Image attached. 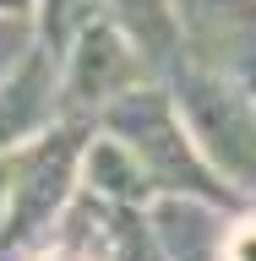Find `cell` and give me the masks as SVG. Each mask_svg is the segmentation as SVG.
Segmentation results:
<instances>
[{
  "instance_id": "9c48e42d",
  "label": "cell",
  "mask_w": 256,
  "mask_h": 261,
  "mask_svg": "<svg viewBox=\"0 0 256 261\" xmlns=\"http://www.w3.org/2000/svg\"><path fill=\"white\" fill-rule=\"evenodd\" d=\"M104 16V0H38L33 11V33H38V49L49 60H60L65 49L77 44L82 28H93Z\"/></svg>"
},
{
  "instance_id": "8992f818",
  "label": "cell",
  "mask_w": 256,
  "mask_h": 261,
  "mask_svg": "<svg viewBox=\"0 0 256 261\" xmlns=\"http://www.w3.org/2000/svg\"><path fill=\"white\" fill-rule=\"evenodd\" d=\"M60 120V60L33 49L0 76V158L44 136Z\"/></svg>"
},
{
  "instance_id": "ba28073f",
  "label": "cell",
  "mask_w": 256,
  "mask_h": 261,
  "mask_svg": "<svg viewBox=\"0 0 256 261\" xmlns=\"http://www.w3.org/2000/svg\"><path fill=\"white\" fill-rule=\"evenodd\" d=\"M82 191H93L109 207H147L153 201V185H147L142 163L114 136H98V142L87 136V147H82Z\"/></svg>"
},
{
  "instance_id": "7a4b0ae2",
  "label": "cell",
  "mask_w": 256,
  "mask_h": 261,
  "mask_svg": "<svg viewBox=\"0 0 256 261\" xmlns=\"http://www.w3.org/2000/svg\"><path fill=\"white\" fill-rule=\"evenodd\" d=\"M82 147L87 125L82 120H55L44 136L16 147L6 163V201H0V250L22 256L38 240H49L55 218L82 185Z\"/></svg>"
},
{
  "instance_id": "3957f363",
  "label": "cell",
  "mask_w": 256,
  "mask_h": 261,
  "mask_svg": "<svg viewBox=\"0 0 256 261\" xmlns=\"http://www.w3.org/2000/svg\"><path fill=\"white\" fill-rule=\"evenodd\" d=\"M164 87L191 130L196 152L207 158V169L235 196H256V93L191 60H180L164 76Z\"/></svg>"
},
{
  "instance_id": "5b68a950",
  "label": "cell",
  "mask_w": 256,
  "mask_h": 261,
  "mask_svg": "<svg viewBox=\"0 0 256 261\" xmlns=\"http://www.w3.org/2000/svg\"><path fill=\"white\" fill-rule=\"evenodd\" d=\"M185 60L256 93V0H175Z\"/></svg>"
},
{
  "instance_id": "52a82bcc",
  "label": "cell",
  "mask_w": 256,
  "mask_h": 261,
  "mask_svg": "<svg viewBox=\"0 0 256 261\" xmlns=\"http://www.w3.org/2000/svg\"><path fill=\"white\" fill-rule=\"evenodd\" d=\"M104 16H109L120 38H126L136 55H142L147 76H169L180 60H185V44H180V16L175 0H104Z\"/></svg>"
},
{
  "instance_id": "30bf717a",
  "label": "cell",
  "mask_w": 256,
  "mask_h": 261,
  "mask_svg": "<svg viewBox=\"0 0 256 261\" xmlns=\"http://www.w3.org/2000/svg\"><path fill=\"white\" fill-rule=\"evenodd\" d=\"M33 49H38L33 16H28V11H0V76H6L22 55H33Z\"/></svg>"
},
{
  "instance_id": "277c9868",
  "label": "cell",
  "mask_w": 256,
  "mask_h": 261,
  "mask_svg": "<svg viewBox=\"0 0 256 261\" xmlns=\"http://www.w3.org/2000/svg\"><path fill=\"white\" fill-rule=\"evenodd\" d=\"M147 65L142 55L120 38L109 16H98L93 28L77 33V44L60 55V120H87V114H104L120 93L142 87Z\"/></svg>"
},
{
  "instance_id": "6da1fadb",
  "label": "cell",
  "mask_w": 256,
  "mask_h": 261,
  "mask_svg": "<svg viewBox=\"0 0 256 261\" xmlns=\"http://www.w3.org/2000/svg\"><path fill=\"white\" fill-rule=\"evenodd\" d=\"M98 125H104V136L131 147V158L142 163L153 196H202V201H218V207L235 201V191L196 152L191 130H185V120H180V109H175V98H169L164 82H142V87L120 93L109 109L98 114Z\"/></svg>"
},
{
  "instance_id": "8fae6325",
  "label": "cell",
  "mask_w": 256,
  "mask_h": 261,
  "mask_svg": "<svg viewBox=\"0 0 256 261\" xmlns=\"http://www.w3.org/2000/svg\"><path fill=\"white\" fill-rule=\"evenodd\" d=\"M218 261H256V212L251 218H229L224 245H218Z\"/></svg>"
}]
</instances>
